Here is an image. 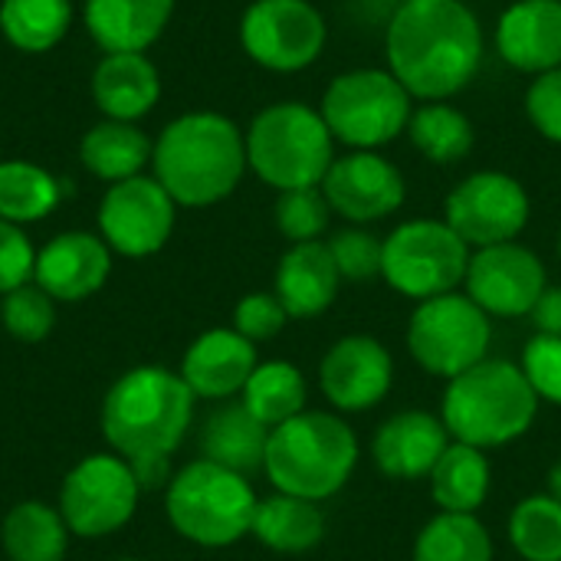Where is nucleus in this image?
<instances>
[{
    "label": "nucleus",
    "mask_w": 561,
    "mask_h": 561,
    "mask_svg": "<svg viewBox=\"0 0 561 561\" xmlns=\"http://www.w3.org/2000/svg\"><path fill=\"white\" fill-rule=\"evenodd\" d=\"M385 46L388 72L424 102L463 92L483 62V30L460 0H401Z\"/></svg>",
    "instance_id": "nucleus-1"
},
{
    "label": "nucleus",
    "mask_w": 561,
    "mask_h": 561,
    "mask_svg": "<svg viewBox=\"0 0 561 561\" xmlns=\"http://www.w3.org/2000/svg\"><path fill=\"white\" fill-rule=\"evenodd\" d=\"M154 181L181 207H210L233 194L247 171V138L217 112L174 118L154 141Z\"/></svg>",
    "instance_id": "nucleus-2"
},
{
    "label": "nucleus",
    "mask_w": 561,
    "mask_h": 561,
    "mask_svg": "<svg viewBox=\"0 0 561 561\" xmlns=\"http://www.w3.org/2000/svg\"><path fill=\"white\" fill-rule=\"evenodd\" d=\"M194 417V391L168 368L122 375L102 404V431L122 457L171 454Z\"/></svg>",
    "instance_id": "nucleus-3"
},
{
    "label": "nucleus",
    "mask_w": 561,
    "mask_h": 561,
    "mask_svg": "<svg viewBox=\"0 0 561 561\" xmlns=\"http://www.w3.org/2000/svg\"><path fill=\"white\" fill-rule=\"evenodd\" d=\"M539 411V398L519 365L483 358L450 378L444 391V427L454 440L490 450L519 440Z\"/></svg>",
    "instance_id": "nucleus-4"
},
{
    "label": "nucleus",
    "mask_w": 561,
    "mask_h": 561,
    "mask_svg": "<svg viewBox=\"0 0 561 561\" xmlns=\"http://www.w3.org/2000/svg\"><path fill=\"white\" fill-rule=\"evenodd\" d=\"M358 463L352 427L325 411H302L270 431L263 470L279 493L299 500L335 496Z\"/></svg>",
    "instance_id": "nucleus-5"
},
{
    "label": "nucleus",
    "mask_w": 561,
    "mask_h": 561,
    "mask_svg": "<svg viewBox=\"0 0 561 561\" xmlns=\"http://www.w3.org/2000/svg\"><path fill=\"white\" fill-rule=\"evenodd\" d=\"M322 112L302 102L263 108L247 131V164L276 191L319 187L335 161Z\"/></svg>",
    "instance_id": "nucleus-6"
},
{
    "label": "nucleus",
    "mask_w": 561,
    "mask_h": 561,
    "mask_svg": "<svg viewBox=\"0 0 561 561\" xmlns=\"http://www.w3.org/2000/svg\"><path fill=\"white\" fill-rule=\"evenodd\" d=\"M256 506L260 500L247 477L210 460L187 463L168 486L171 526L204 549L240 542L253 529Z\"/></svg>",
    "instance_id": "nucleus-7"
},
{
    "label": "nucleus",
    "mask_w": 561,
    "mask_h": 561,
    "mask_svg": "<svg viewBox=\"0 0 561 561\" xmlns=\"http://www.w3.org/2000/svg\"><path fill=\"white\" fill-rule=\"evenodd\" d=\"M322 118L352 151H375L408 131L411 95L388 69H352L329 82Z\"/></svg>",
    "instance_id": "nucleus-8"
},
{
    "label": "nucleus",
    "mask_w": 561,
    "mask_h": 561,
    "mask_svg": "<svg viewBox=\"0 0 561 561\" xmlns=\"http://www.w3.org/2000/svg\"><path fill=\"white\" fill-rule=\"evenodd\" d=\"M470 247L447 220H408L385 240L381 276L408 299H434L454 293L467 279Z\"/></svg>",
    "instance_id": "nucleus-9"
},
{
    "label": "nucleus",
    "mask_w": 561,
    "mask_h": 561,
    "mask_svg": "<svg viewBox=\"0 0 561 561\" xmlns=\"http://www.w3.org/2000/svg\"><path fill=\"white\" fill-rule=\"evenodd\" d=\"M493 339L490 316L460 293L424 299L408 325V348L414 362L440 378H457L486 358Z\"/></svg>",
    "instance_id": "nucleus-10"
},
{
    "label": "nucleus",
    "mask_w": 561,
    "mask_h": 561,
    "mask_svg": "<svg viewBox=\"0 0 561 561\" xmlns=\"http://www.w3.org/2000/svg\"><path fill=\"white\" fill-rule=\"evenodd\" d=\"M329 30L309 0H253L240 20V43L273 72H299L325 49Z\"/></svg>",
    "instance_id": "nucleus-11"
},
{
    "label": "nucleus",
    "mask_w": 561,
    "mask_h": 561,
    "mask_svg": "<svg viewBox=\"0 0 561 561\" xmlns=\"http://www.w3.org/2000/svg\"><path fill=\"white\" fill-rule=\"evenodd\" d=\"M138 483L128 460L122 457H85L69 470L59 493V513L69 533L82 539H99L122 529L138 506Z\"/></svg>",
    "instance_id": "nucleus-12"
},
{
    "label": "nucleus",
    "mask_w": 561,
    "mask_h": 561,
    "mask_svg": "<svg viewBox=\"0 0 561 561\" xmlns=\"http://www.w3.org/2000/svg\"><path fill=\"white\" fill-rule=\"evenodd\" d=\"M444 220L467 247L513 243L529 220V194L513 174L477 171L447 194Z\"/></svg>",
    "instance_id": "nucleus-13"
},
{
    "label": "nucleus",
    "mask_w": 561,
    "mask_h": 561,
    "mask_svg": "<svg viewBox=\"0 0 561 561\" xmlns=\"http://www.w3.org/2000/svg\"><path fill=\"white\" fill-rule=\"evenodd\" d=\"M174 207L178 204L154 178L135 174L118 181L108 187L99 207L102 240L122 256H151L174 230Z\"/></svg>",
    "instance_id": "nucleus-14"
},
{
    "label": "nucleus",
    "mask_w": 561,
    "mask_h": 561,
    "mask_svg": "<svg viewBox=\"0 0 561 561\" xmlns=\"http://www.w3.org/2000/svg\"><path fill=\"white\" fill-rule=\"evenodd\" d=\"M467 296L486 312V316H529L536 299L546 289V266L542 260L513 243H496L470 253L467 266Z\"/></svg>",
    "instance_id": "nucleus-15"
},
{
    "label": "nucleus",
    "mask_w": 561,
    "mask_h": 561,
    "mask_svg": "<svg viewBox=\"0 0 561 561\" xmlns=\"http://www.w3.org/2000/svg\"><path fill=\"white\" fill-rule=\"evenodd\" d=\"M329 207L352 224H371L391 217L404 204V174L378 151H352L335 158L319 184Z\"/></svg>",
    "instance_id": "nucleus-16"
},
{
    "label": "nucleus",
    "mask_w": 561,
    "mask_h": 561,
    "mask_svg": "<svg viewBox=\"0 0 561 561\" xmlns=\"http://www.w3.org/2000/svg\"><path fill=\"white\" fill-rule=\"evenodd\" d=\"M394 362L391 352L368 335H345L339 339L322 365H319V385L322 394L339 411H368L391 391Z\"/></svg>",
    "instance_id": "nucleus-17"
},
{
    "label": "nucleus",
    "mask_w": 561,
    "mask_h": 561,
    "mask_svg": "<svg viewBox=\"0 0 561 561\" xmlns=\"http://www.w3.org/2000/svg\"><path fill=\"white\" fill-rule=\"evenodd\" d=\"M108 270H112L108 243L95 233L69 230V233L53 237L36 253L33 279L49 299L79 302L102 289V283L108 279Z\"/></svg>",
    "instance_id": "nucleus-18"
},
{
    "label": "nucleus",
    "mask_w": 561,
    "mask_h": 561,
    "mask_svg": "<svg viewBox=\"0 0 561 561\" xmlns=\"http://www.w3.org/2000/svg\"><path fill=\"white\" fill-rule=\"evenodd\" d=\"M450 447L440 417L427 411H401L381 424L371 444L375 467L391 480H424Z\"/></svg>",
    "instance_id": "nucleus-19"
},
{
    "label": "nucleus",
    "mask_w": 561,
    "mask_h": 561,
    "mask_svg": "<svg viewBox=\"0 0 561 561\" xmlns=\"http://www.w3.org/2000/svg\"><path fill=\"white\" fill-rule=\"evenodd\" d=\"M500 56L519 69L542 76L561 66V0H519L496 23Z\"/></svg>",
    "instance_id": "nucleus-20"
},
{
    "label": "nucleus",
    "mask_w": 561,
    "mask_h": 561,
    "mask_svg": "<svg viewBox=\"0 0 561 561\" xmlns=\"http://www.w3.org/2000/svg\"><path fill=\"white\" fill-rule=\"evenodd\" d=\"M256 371V348L237 329H210L204 332L184 355L181 378L194 391V398H230L247 388Z\"/></svg>",
    "instance_id": "nucleus-21"
},
{
    "label": "nucleus",
    "mask_w": 561,
    "mask_h": 561,
    "mask_svg": "<svg viewBox=\"0 0 561 561\" xmlns=\"http://www.w3.org/2000/svg\"><path fill=\"white\" fill-rule=\"evenodd\" d=\"M339 283L342 276L329 243H293L276 270V299L283 302L289 319H312L335 302Z\"/></svg>",
    "instance_id": "nucleus-22"
},
{
    "label": "nucleus",
    "mask_w": 561,
    "mask_h": 561,
    "mask_svg": "<svg viewBox=\"0 0 561 561\" xmlns=\"http://www.w3.org/2000/svg\"><path fill=\"white\" fill-rule=\"evenodd\" d=\"M174 0H85L82 20L105 53H145L168 26Z\"/></svg>",
    "instance_id": "nucleus-23"
},
{
    "label": "nucleus",
    "mask_w": 561,
    "mask_h": 561,
    "mask_svg": "<svg viewBox=\"0 0 561 561\" xmlns=\"http://www.w3.org/2000/svg\"><path fill=\"white\" fill-rule=\"evenodd\" d=\"M161 76L145 53H105L92 72V99L115 122H135L154 108Z\"/></svg>",
    "instance_id": "nucleus-24"
},
{
    "label": "nucleus",
    "mask_w": 561,
    "mask_h": 561,
    "mask_svg": "<svg viewBox=\"0 0 561 561\" xmlns=\"http://www.w3.org/2000/svg\"><path fill=\"white\" fill-rule=\"evenodd\" d=\"M266 444H270V427L260 424L250 408L240 404H224L217 408L201 434V450L204 460L220 463L240 477L263 470L266 460Z\"/></svg>",
    "instance_id": "nucleus-25"
},
{
    "label": "nucleus",
    "mask_w": 561,
    "mask_h": 561,
    "mask_svg": "<svg viewBox=\"0 0 561 561\" xmlns=\"http://www.w3.org/2000/svg\"><path fill=\"white\" fill-rule=\"evenodd\" d=\"M250 533L273 552H309L325 536V516L312 500L279 493L256 506Z\"/></svg>",
    "instance_id": "nucleus-26"
},
{
    "label": "nucleus",
    "mask_w": 561,
    "mask_h": 561,
    "mask_svg": "<svg viewBox=\"0 0 561 561\" xmlns=\"http://www.w3.org/2000/svg\"><path fill=\"white\" fill-rule=\"evenodd\" d=\"M431 496L440 513H477L490 496V460L480 447L454 440L431 470Z\"/></svg>",
    "instance_id": "nucleus-27"
},
{
    "label": "nucleus",
    "mask_w": 561,
    "mask_h": 561,
    "mask_svg": "<svg viewBox=\"0 0 561 561\" xmlns=\"http://www.w3.org/2000/svg\"><path fill=\"white\" fill-rule=\"evenodd\" d=\"M79 154H82V164L95 178L118 184V181L141 174V168L151 161L154 148L148 141V135L138 131L131 122L108 118V122H99L95 128L85 131Z\"/></svg>",
    "instance_id": "nucleus-28"
},
{
    "label": "nucleus",
    "mask_w": 561,
    "mask_h": 561,
    "mask_svg": "<svg viewBox=\"0 0 561 561\" xmlns=\"http://www.w3.org/2000/svg\"><path fill=\"white\" fill-rule=\"evenodd\" d=\"M69 526L46 503H20L3 519V549L10 561H62Z\"/></svg>",
    "instance_id": "nucleus-29"
},
{
    "label": "nucleus",
    "mask_w": 561,
    "mask_h": 561,
    "mask_svg": "<svg viewBox=\"0 0 561 561\" xmlns=\"http://www.w3.org/2000/svg\"><path fill=\"white\" fill-rule=\"evenodd\" d=\"M66 184L30 161H0V220L33 224L56 210Z\"/></svg>",
    "instance_id": "nucleus-30"
},
{
    "label": "nucleus",
    "mask_w": 561,
    "mask_h": 561,
    "mask_svg": "<svg viewBox=\"0 0 561 561\" xmlns=\"http://www.w3.org/2000/svg\"><path fill=\"white\" fill-rule=\"evenodd\" d=\"M408 135H411L414 148L434 164L463 161L477 141L470 118L447 102H424L417 112H411Z\"/></svg>",
    "instance_id": "nucleus-31"
},
{
    "label": "nucleus",
    "mask_w": 561,
    "mask_h": 561,
    "mask_svg": "<svg viewBox=\"0 0 561 561\" xmlns=\"http://www.w3.org/2000/svg\"><path fill=\"white\" fill-rule=\"evenodd\" d=\"M243 404L260 424L273 431L306 411V378L289 362L256 365V371L243 388Z\"/></svg>",
    "instance_id": "nucleus-32"
},
{
    "label": "nucleus",
    "mask_w": 561,
    "mask_h": 561,
    "mask_svg": "<svg viewBox=\"0 0 561 561\" xmlns=\"http://www.w3.org/2000/svg\"><path fill=\"white\" fill-rule=\"evenodd\" d=\"M72 23V0H3L0 30L23 53L53 49Z\"/></svg>",
    "instance_id": "nucleus-33"
},
{
    "label": "nucleus",
    "mask_w": 561,
    "mask_h": 561,
    "mask_svg": "<svg viewBox=\"0 0 561 561\" xmlns=\"http://www.w3.org/2000/svg\"><path fill=\"white\" fill-rule=\"evenodd\" d=\"M414 561H493V539L477 516L440 513L421 529Z\"/></svg>",
    "instance_id": "nucleus-34"
},
{
    "label": "nucleus",
    "mask_w": 561,
    "mask_h": 561,
    "mask_svg": "<svg viewBox=\"0 0 561 561\" xmlns=\"http://www.w3.org/2000/svg\"><path fill=\"white\" fill-rule=\"evenodd\" d=\"M510 542L526 561H561V503L546 496L523 500L510 516Z\"/></svg>",
    "instance_id": "nucleus-35"
},
{
    "label": "nucleus",
    "mask_w": 561,
    "mask_h": 561,
    "mask_svg": "<svg viewBox=\"0 0 561 561\" xmlns=\"http://www.w3.org/2000/svg\"><path fill=\"white\" fill-rule=\"evenodd\" d=\"M332 217V207L322 194V187H299V191H279L276 201V227L293 243H312L325 233Z\"/></svg>",
    "instance_id": "nucleus-36"
},
{
    "label": "nucleus",
    "mask_w": 561,
    "mask_h": 561,
    "mask_svg": "<svg viewBox=\"0 0 561 561\" xmlns=\"http://www.w3.org/2000/svg\"><path fill=\"white\" fill-rule=\"evenodd\" d=\"M0 319L3 329L20 339V342H39L53 332L56 312H53V299L39 289V286H20L13 293L3 296L0 306Z\"/></svg>",
    "instance_id": "nucleus-37"
},
{
    "label": "nucleus",
    "mask_w": 561,
    "mask_h": 561,
    "mask_svg": "<svg viewBox=\"0 0 561 561\" xmlns=\"http://www.w3.org/2000/svg\"><path fill=\"white\" fill-rule=\"evenodd\" d=\"M329 250H332V260H335L342 279L368 283L375 276H381L385 240H378L375 233L358 230V227H348V230H342V233L332 237Z\"/></svg>",
    "instance_id": "nucleus-38"
},
{
    "label": "nucleus",
    "mask_w": 561,
    "mask_h": 561,
    "mask_svg": "<svg viewBox=\"0 0 561 561\" xmlns=\"http://www.w3.org/2000/svg\"><path fill=\"white\" fill-rule=\"evenodd\" d=\"M523 375L536 398L561 404V335H536L523 352Z\"/></svg>",
    "instance_id": "nucleus-39"
},
{
    "label": "nucleus",
    "mask_w": 561,
    "mask_h": 561,
    "mask_svg": "<svg viewBox=\"0 0 561 561\" xmlns=\"http://www.w3.org/2000/svg\"><path fill=\"white\" fill-rule=\"evenodd\" d=\"M289 312L276 299V293H250L233 309V329L250 342H266L283 332Z\"/></svg>",
    "instance_id": "nucleus-40"
},
{
    "label": "nucleus",
    "mask_w": 561,
    "mask_h": 561,
    "mask_svg": "<svg viewBox=\"0 0 561 561\" xmlns=\"http://www.w3.org/2000/svg\"><path fill=\"white\" fill-rule=\"evenodd\" d=\"M526 115L542 138L561 145V66L533 79L526 92Z\"/></svg>",
    "instance_id": "nucleus-41"
},
{
    "label": "nucleus",
    "mask_w": 561,
    "mask_h": 561,
    "mask_svg": "<svg viewBox=\"0 0 561 561\" xmlns=\"http://www.w3.org/2000/svg\"><path fill=\"white\" fill-rule=\"evenodd\" d=\"M33 266H36V253L26 233L16 224L0 220V293L7 296L26 286V279L33 276Z\"/></svg>",
    "instance_id": "nucleus-42"
},
{
    "label": "nucleus",
    "mask_w": 561,
    "mask_h": 561,
    "mask_svg": "<svg viewBox=\"0 0 561 561\" xmlns=\"http://www.w3.org/2000/svg\"><path fill=\"white\" fill-rule=\"evenodd\" d=\"M131 467V477L138 483L141 493H151V490H161V486H171V454H145V457H131L128 460Z\"/></svg>",
    "instance_id": "nucleus-43"
},
{
    "label": "nucleus",
    "mask_w": 561,
    "mask_h": 561,
    "mask_svg": "<svg viewBox=\"0 0 561 561\" xmlns=\"http://www.w3.org/2000/svg\"><path fill=\"white\" fill-rule=\"evenodd\" d=\"M533 325L539 329V335H561V289L559 286H546L542 296L536 299L533 312H529Z\"/></svg>",
    "instance_id": "nucleus-44"
},
{
    "label": "nucleus",
    "mask_w": 561,
    "mask_h": 561,
    "mask_svg": "<svg viewBox=\"0 0 561 561\" xmlns=\"http://www.w3.org/2000/svg\"><path fill=\"white\" fill-rule=\"evenodd\" d=\"M549 496L561 503V460L552 467V470H549Z\"/></svg>",
    "instance_id": "nucleus-45"
},
{
    "label": "nucleus",
    "mask_w": 561,
    "mask_h": 561,
    "mask_svg": "<svg viewBox=\"0 0 561 561\" xmlns=\"http://www.w3.org/2000/svg\"><path fill=\"white\" fill-rule=\"evenodd\" d=\"M118 561H141V559H118Z\"/></svg>",
    "instance_id": "nucleus-46"
},
{
    "label": "nucleus",
    "mask_w": 561,
    "mask_h": 561,
    "mask_svg": "<svg viewBox=\"0 0 561 561\" xmlns=\"http://www.w3.org/2000/svg\"><path fill=\"white\" fill-rule=\"evenodd\" d=\"M559 256H561V240H559Z\"/></svg>",
    "instance_id": "nucleus-47"
}]
</instances>
